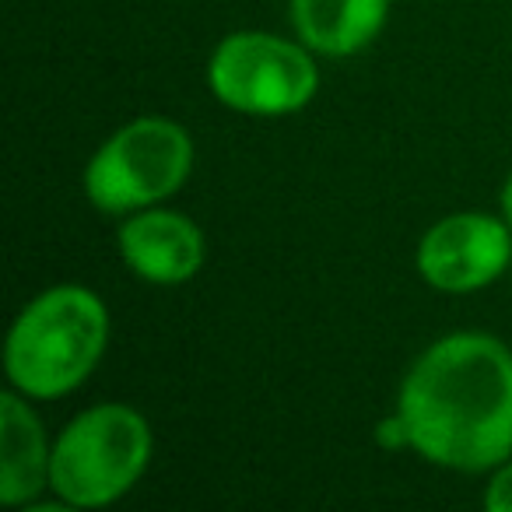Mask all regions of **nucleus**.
<instances>
[{"mask_svg": "<svg viewBox=\"0 0 512 512\" xmlns=\"http://www.w3.org/2000/svg\"><path fill=\"white\" fill-rule=\"evenodd\" d=\"M390 0H292L295 36L320 57H351L383 32Z\"/></svg>", "mask_w": 512, "mask_h": 512, "instance_id": "nucleus-9", "label": "nucleus"}, {"mask_svg": "<svg viewBox=\"0 0 512 512\" xmlns=\"http://www.w3.org/2000/svg\"><path fill=\"white\" fill-rule=\"evenodd\" d=\"M376 435H379V442H383L386 449H411V439H407V428H404V421H400V414L379 421Z\"/></svg>", "mask_w": 512, "mask_h": 512, "instance_id": "nucleus-11", "label": "nucleus"}, {"mask_svg": "<svg viewBox=\"0 0 512 512\" xmlns=\"http://www.w3.org/2000/svg\"><path fill=\"white\" fill-rule=\"evenodd\" d=\"M193 169V141L176 120L141 116L120 127L85 169V193L102 214H134L169 200Z\"/></svg>", "mask_w": 512, "mask_h": 512, "instance_id": "nucleus-4", "label": "nucleus"}, {"mask_svg": "<svg viewBox=\"0 0 512 512\" xmlns=\"http://www.w3.org/2000/svg\"><path fill=\"white\" fill-rule=\"evenodd\" d=\"M484 505L491 512H512V463H498L495 477L488 481L484 491Z\"/></svg>", "mask_w": 512, "mask_h": 512, "instance_id": "nucleus-10", "label": "nucleus"}, {"mask_svg": "<svg viewBox=\"0 0 512 512\" xmlns=\"http://www.w3.org/2000/svg\"><path fill=\"white\" fill-rule=\"evenodd\" d=\"M512 260V228L495 214L460 211L435 221L418 242V274L446 295H470L502 278Z\"/></svg>", "mask_w": 512, "mask_h": 512, "instance_id": "nucleus-6", "label": "nucleus"}, {"mask_svg": "<svg viewBox=\"0 0 512 512\" xmlns=\"http://www.w3.org/2000/svg\"><path fill=\"white\" fill-rule=\"evenodd\" d=\"M207 85L235 113L288 116L313 102L320 71L302 39L292 43L271 32H235L214 46Z\"/></svg>", "mask_w": 512, "mask_h": 512, "instance_id": "nucleus-5", "label": "nucleus"}, {"mask_svg": "<svg viewBox=\"0 0 512 512\" xmlns=\"http://www.w3.org/2000/svg\"><path fill=\"white\" fill-rule=\"evenodd\" d=\"M53 446L39 414L29 407L25 393L0 397V502L29 505L43 488H50Z\"/></svg>", "mask_w": 512, "mask_h": 512, "instance_id": "nucleus-8", "label": "nucleus"}, {"mask_svg": "<svg viewBox=\"0 0 512 512\" xmlns=\"http://www.w3.org/2000/svg\"><path fill=\"white\" fill-rule=\"evenodd\" d=\"M502 218L509 221V228H512V176L505 179V186H502Z\"/></svg>", "mask_w": 512, "mask_h": 512, "instance_id": "nucleus-12", "label": "nucleus"}, {"mask_svg": "<svg viewBox=\"0 0 512 512\" xmlns=\"http://www.w3.org/2000/svg\"><path fill=\"white\" fill-rule=\"evenodd\" d=\"M123 264L151 285H183L204 264V235L186 214L144 207L120 228Z\"/></svg>", "mask_w": 512, "mask_h": 512, "instance_id": "nucleus-7", "label": "nucleus"}, {"mask_svg": "<svg viewBox=\"0 0 512 512\" xmlns=\"http://www.w3.org/2000/svg\"><path fill=\"white\" fill-rule=\"evenodd\" d=\"M148 463V418L130 404H95L53 442L50 488L71 509H102L127 495Z\"/></svg>", "mask_w": 512, "mask_h": 512, "instance_id": "nucleus-3", "label": "nucleus"}, {"mask_svg": "<svg viewBox=\"0 0 512 512\" xmlns=\"http://www.w3.org/2000/svg\"><path fill=\"white\" fill-rule=\"evenodd\" d=\"M397 414L411 449L460 474L512 456V351L491 334H449L404 376Z\"/></svg>", "mask_w": 512, "mask_h": 512, "instance_id": "nucleus-1", "label": "nucleus"}, {"mask_svg": "<svg viewBox=\"0 0 512 512\" xmlns=\"http://www.w3.org/2000/svg\"><path fill=\"white\" fill-rule=\"evenodd\" d=\"M106 341L109 313L92 288H46L11 327L4 369L29 400H57L92 376Z\"/></svg>", "mask_w": 512, "mask_h": 512, "instance_id": "nucleus-2", "label": "nucleus"}]
</instances>
